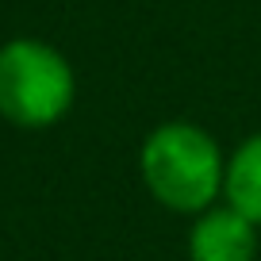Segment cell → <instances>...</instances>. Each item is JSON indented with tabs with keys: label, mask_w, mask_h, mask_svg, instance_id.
<instances>
[{
	"label": "cell",
	"mask_w": 261,
	"mask_h": 261,
	"mask_svg": "<svg viewBox=\"0 0 261 261\" xmlns=\"http://www.w3.org/2000/svg\"><path fill=\"white\" fill-rule=\"evenodd\" d=\"M223 192H227L230 207L257 227L261 223V135L246 139L238 146V154L230 158Z\"/></svg>",
	"instance_id": "277c9868"
},
{
	"label": "cell",
	"mask_w": 261,
	"mask_h": 261,
	"mask_svg": "<svg viewBox=\"0 0 261 261\" xmlns=\"http://www.w3.org/2000/svg\"><path fill=\"white\" fill-rule=\"evenodd\" d=\"M73 104V69L54 46L16 39L0 46V115L16 127H50Z\"/></svg>",
	"instance_id": "7a4b0ae2"
},
{
	"label": "cell",
	"mask_w": 261,
	"mask_h": 261,
	"mask_svg": "<svg viewBox=\"0 0 261 261\" xmlns=\"http://www.w3.org/2000/svg\"><path fill=\"white\" fill-rule=\"evenodd\" d=\"M142 180L173 212H204L227 180L219 146L192 123H165L142 142Z\"/></svg>",
	"instance_id": "6da1fadb"
},
{
	"label": "cell",
	"mask_w": 261,
	"mask_h": 261,
	"mask_svg": "<svg viewBox=\"0 0 261 261\" xmlns=\"http://www.w3.org/2000/svg\"><path fill=\"white\" fill-rule=\"evenodd\" d=\"M257 238H253V223L238 215L234 207H212L200 215L188 238V253L192 261H253Z\"/></svg>",
	"instance_id": "3957f363"
}]
</instances>
